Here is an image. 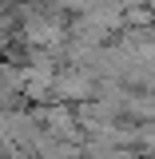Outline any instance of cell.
Instances as JSON below:
<instances>
[{
    "instance_id": "6da1fadb",
    "label": "cell",
    "mask_w": 155,
    "mask_h": 159,
    "mask_svg": "<svg viewBox=\"0 0 155 159\" xmlns=\"http://www.w3.org/2000/svg\"><path fill=\"white\" fill-rule=\"evenodd\" d=\"M99 96V76L92 68H80V64H60L56 88H52V99H64V103H88V99Z\"/></svg>"
}]
</instances>
